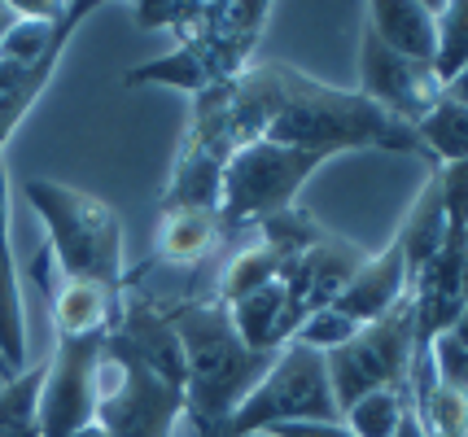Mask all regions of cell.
I'll return each instance as SVG.
<instances>
[{"instance_id":"cell-1","label":"cell","mask_w":468,"mask_h":437,"mask_svg":"<svg viewBox=\"0 0 468 437\" xmlns=\"http://www.w3.org/2000/svg\"><path fill=\"white\" fill-rule=\"evenodd\" d=\"M184 350V416L197 437H228V420L241 398L263 380L276 354L250 350L219 297H193L171 307Z\"/></svg>"},{"instance_id":"cell-2","label":"cell","mask_w":468,"mask_h":437,"mask_svg":"<svg viewBox=\"0 0 468 437\" xmlns=\"http://www.w3.org/2000/svg\"><path fill=\"white\" fill-rule=\"evenodd\" d=\"M276 79V114L267 123L263 140L289 149H311V153H342V149H389V153H420L416 127L389 119L386 109L364 101L359 92H337L315 79H306L289 66L271 62Z\"/></svg>"},{"instance_id":"cell-3","label":"cell","mask_w":468,"mask_h":437,"mask_svg":"<svg viewBox=\"0 0 468 437\" xmlns=\"http://www.w3.org/2000/svg\"><path fill=\"white\" fill-rule=\"evenodd\" d=\"M22 197L44 219L48 232V263L66 280H92L105 289H127V271H122V219L119 210L80 192L70 184L53 180H27Z\"/></svg>"},{"instance_id":"cell-4","label":"cell","mask_w":468,"mask_h":437,"mask_svg":"<svg viewBox=\"0 0 468 437\" xmlns=\"http://www.w3.org/2000/svg\"><path fill=\"white\" fill-rule=\"evenodd\" d=\"M276 424H342V407L328 385V363L303 341H285L263 380L241 398L228 420V437L271 433Z\"/></svg>"},{"instance_id":"cell-5","label":"cell","mask_w":468,"mask_h":437,"mask_svg":"<svg viewBox=\"0 0 468 437\" xmlns=\"http://www.w3.org/2000/svg\"><path fill=\"white\" fill-rule=\"evenodd\" d=\"M324 153L311 149H289L271 140H250L224 162V184H219V228L224 236L250 232L267 214H281L293 206L298 188L324 167Z\"/></svg>"},{"instance_id":"cell-6","label":"cell","mask_w":468,"mask_h":437,"mask_svg":"<svg viewBox=\"0 0 468 437\" xmlns=\"http://www.w3.org/2000/svg\"><path fill=\"white\" fill-rule=\"evenodd\" d=\"M411 354H416V302H411V293H403L381 319L364 324L346 346L324 354L328 385H333L342 416L377 390L408 385Z\"/></svg>"},{"instance_id":"cell-7","label":"cell","mask_w":468,"mask_h":437,"mask_svg":"<svg viewBox=\"0 0 468 437\" xmlns=\"http://www.w3.org/2000/svg\"><path fill=\"white\" fill-rule=\"evenodd\" d=\"M184 416V390L144 368L122 341L105 337L97 424L105 437H171Z\"/></svg>"},{"instance_id":"cell-8","label":"cell","mask_w":468,"mask_h":437,"mask_svg":"<svg viewBox=\"0 0 468 437\" xmlns=\"http://www.w3.org/2000/svg\"><path fill=\"white\" fill-rule=\"evenodd\" d=\"M105 337H58L44 359L40 385V437H75L97 420Z\"/></svg>"},{"instance_id":"cell-9","label":"cell","mask_w":468,"mask_h":437,"mask_svg":"<svg viewBox=\"0 0 468 437\" xmlns=\"http://www.w3.org/2000/svg\"><path fill=\"white\" fill-rule=\"evenodd\" d=\"M442 92L447 88H442V79L433 75L429 62L399 57L394 48L377 40V31L367 22L359 26V97L364 101L386 109L399 123H416L442 101Z\"/></svg>"},{"instance_id":"cell-10","label":"cell","mask_w":468,"mask_h":437,"mask_svg":"<svg viewBox=\"0 0 468 437\" xmlns=\"http://www.w3.org/2000/svg\"><path fill=\"white\" fill-rule=\"evenodd\" d=\"M367 254L359 245H346V241H333V236H320L311 250H303L285 271V341L298 328H303L306 315L333 307V297L346 289V280L364 267Z\"/></svg>"},{"instance_id":"cell-11","label":"cell","mask_w":468,"mask_h":437,"mask_svg":"<svg viewBox=\"0 0 468 437\" xmlns=\"http://www.w3.org/2000/svg\"><path fill=\"white\" fill-rule=\"evenodd\" d=\"M36 280L44 285L48 311H53V333L58 337H110L119 324L122 293L127 289H105L92 280H66L53 271L48 254L36 258Z\"/></svg>"},{"instance_id":"cell-12","label":"cell","mask_w":468,"mask_h":437,"mask_svg":"<svg viewBox=\"0 0 468 437\" xmlns=\"http://www.w3.org/2000/svg\"><path fill=\"white\" fill-rule=\"evenodd\" d=\"M408 293V267H403V245L399 236L381 254H367L364 267L346 280V289L333 297V311H342L350 324H372Z\"/></svg>"},{"instance_id":"cell-13","label":"cell","mask_w":468,"mask_h":437,"mask_svg":"<svg viewBox=\"0 0 468 437\" xmlns=\"http://www.w3.org/2000/svg\"><path fill=\"white\" fill-rule=\"evenodd\" d=\"M0 363L9 376L27 372V307L18 289V263H14V236H9V171L0 158Z\"/></svg>"},{"instance_id":"cell-14","label":"cell","mask_w":468,"mask_h":437,"mask_svg":"<svg viewBox=\"0 0 468 437\" xmlns=\"http://www.w3.org/2000/svg\"><path fill=\"white\" fill-rule=\"evenodd\" d=\"M224 241L228 236L219 228V214L215 210L163 206L158 232H154V258L158 263H176V267H193V263H206Z\"/></svg>"},{"instance_id":"cell-15","label":"cell","mask_w":468,"mask_h":437,"mask_svg":"<svg viewBox=\"0 0 468 437\" xmlns=\"http://www.w3.org/2000/svg\"><path fill=\"white\" fill-rule=\"evenodd\" d=\"M364 22L377 31V40L386 44V48H394L399 57L433 66V53H438V18H433V5L377 0V5H364Z\"/></svg>"},{"instance_id":"cell-16","label":"cell","mask_w":468,"mask_h":437,"mask_svg":"<svg viewBox=\"0 0 468 437\" xmlns=\"http://www.w3.org/2000/svg\"><path fill=\"white\" fill-rule=\"evenodd\" d=\"M399 245H403V267H408V289L416 285V276L433 263V254L442 250V236H447V214H442V188H438V175L429 171L425 188L416 197V206L408 210L403 228L394 232Z\"/></svg>"},{"instance_id":"cell-17","label":"cell","mask_w":468,"mask_h":437,"mask_svg":"<svg viewBox=\"0 0 468 437\" xmlns=\"http://www.w3.org/2000/svg\"><path fill=\"white\" fill-rule=\"evenodd\" d=\"M228 315H232V328L250 350L276 354L285 346V285L281 280L241 293L237 302H228Z\"/></svg>"},{"instance_id":"cell-18","label":"cell","mask_w":468,"mask_h":437,"mask_svg":"<svg viewBox=\"0 0 468 437\" xmlns=\"http://www.w3.org/2000/svg\"><path fill=\"white\" fill-rule=\"evenodd\" d=\"M285 271H289L285 254H276L267 241H259V236L250 232V241L237 245V254H228L224 271H219V289H215V297L228 307V302H237L241 293L263 289V285H271V280H285Z\"/></svg>"},{"instance_id":"cell-19","label":"cell","mask_w":468,"mask_h":437,"mask_svg":"<svg viewBox=\"0 0 468 437\" xmlns=\"http://www.w3.org/2000/svg\"><path fill=\"white\" fill-rule=\"evenodd\" d=\"M411 127H416V140H420V149H425L429 167L468 162V105L442 97L425 119H416Z\"/></svg>"},{"instance_id":"cell-20","label":"cell","mask_w":468,"mask_h":437,"mask_svg":"<svg viewBox=\"0 0 468 437\" xmlns=\"http://www.w3.org/2000/svg\"><path fill=\"white\" fill-rule=\"evenodd\" d=\"M40 385L44 359L0 380V437H40Z\"/></svg>"},{"instance_id":"cell-21","label":"cell","mask_w":468,"mask_h":437,"mask_svg":"<svg viewBox=\"0 0 468 437\" xmlns=\"http://www.w3.org/2000/svg\"><path fill=\"white\" fill-rule=\"evenodd\" d=\"M408 411H411L408 385H389V390H377V394L359 398L346 416H342V424H346L355 437H394L399 424L408 420Z\"/></svg>"},{"instance_id":"cell-22","label":"cell","mask_w":468,"mask_h":437,"mask_svg":"<svg viewBox=\"0 0 468 437\" xmlns=\"http://www.w3.org/2000/svg\"><path fill=\"white\" fill-rule=\"evenodd\" d=\"M438 18V53H433V75L442 88L468 66V0H451V5H433Z\"/></svg>"},{"instance_id":"cell-23","label":"cell","mask_w":468,"mask_h":437,"mask_svg":"<svg viewBox=\"0 0 468 437\" xmlns=\"http://www.w3.org/2000/svg\"><path fill=\"white\" fill-rule=\"evenodd\" d=\"M359 333V324H350L342 311H333V307H324V311H315V315H306L303 319V328L289 337V341H303V346H311V350H337V346H346L350 337Z\"/></svg>"},{"instance_id":"cell-24","label":"cell","mask_w":468,"mask_h":437,"mask_svg":"<svg viewBox=\"0 0 468 437\" xmlns=\"http://www.w3.org/2000/svg\"><path fill=\"white\" fill-rule=\"evenodd\" d=\"M429 368H433L438 385H447V390L468 398V350L460 341H451V333L429 341Z\"/></svg>"},{"instance_id":"cell-25","label":"cell","mask_w":468,"mask_h":437,"mask_svg":"<svg viewBox=\"0 0 468 437\" xmlns=\"http://www.w3.org/2000/svg\"><path fill=\"white\" fill-rule=\"evenodd\" d=\"M271 437H355L346 424H276Z\"/></svg>"},{"instance_id":"cell-26","label":"cell","mask_w":468,"mask_h":437,"mask_svg":"<svg viewBox=\"0 0 468 437\" xmlns=\"http://www.w3.org/2000/svg\"><path fill=\"white\" fill-rule=\"evenodd\" d=\"M447 333H451V341H460V346L468 350V297L460 302V315H455V324H451Z\"/></svg>"},{"instance_id":"cell-27","label":"cell","mask_w":468,"mask_h":437,"mask_svg":"<svg viewBox=\"0 0 468 437\" xmlns=\"http://www.w3.org/2000/svg\"><path fill=\"white\" fill-rule=\"evenodd\" d=\"M442 97H451V101L468 105V66H464V70H460V75H455V79H451V84H447V92H442Z\"/></svg>"},{"instance_id":"cell-28","label":"cell","mask_w":468,"mask_h":437,"mask_svg":"<svg viewBox=\"0 0 468 437\" xmlns=\"http://www.w3.org/2000/svg\"><path fill=\"white\" fill-rule=\"evenodd\" d=\"M14 22H18V9H14V5H0V40H5V31H9Z\"/></svg>"},{"instance_id":"cell-29","label":"cell","mask_w":468,"mask_h":437,"mask_svg":"<svg viewBox=\"0 0 468 437\" xmlns=\"http://www.w3.org/2000/svg\"><path fill=\"white\" fill-rule=\"evenodd\" d=\"M460 289L468 297V232H464V245H460Z\"/></svg>"},{"instance_id":"cell-30","label":"cell","mask_w":468,"mask_h":437,"mask_svg":"<svg viewBox=\"0 0 468 437\" xmlns=\"http://www.w3.org/2000/svg\"><path fill=\"white\" fill-rule=\"evenodd\" d=\"M75 437H105V429H101V424H97V420H92V424H88V429H80V433H75Z\"/></svg>"},{"instance_id":"cell-31","label":"cell","mask_w":468,"mask_h":437,"mask_svg":"<svg viewBox=\"0 0 468 437\" xmlns=\"http://www.w3.org/2000/svg\"><path fill=\"white\" fill-rule=\"evenodd\" d=\"M0 380H9V368H5V363H0Z\"/></svg>"}]
</instances>
